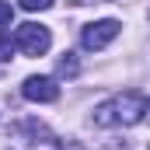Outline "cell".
Wrapping results in <instances>:
<instances>
[{"mask_svg":"<svg viewBox=\"0 0 150 150\" xmlns=\"http://www.w3.org/2000/svg\"><path fill=\"white\" fill-rule=\"evenodd\" d=\"M147 108H150V101L143 91H122L119 98L94 108V122L98 126H136V122H143Z\"/></svg>","mask_w":150,"mask_h":150,"instance_id":"6da1fadb","label":"cell"},{"mask_svg":"<svg viewBox=\"0 0 150 150\" xmlns=\"http://www.w3.org/2000/svg\"><path fill=\"white\" fill-rule=\"evenodd\" d=\"M56 70H59V77H77V70H80V67H77L74 52H67V56H63V59L56 63Z\"/></svg>","mask_w":150,"mask_h":150,"instance_id":"5b68a950","label":"cell"},{"mask_svg":"<svg viewBox=\"0 0 150 150\" xmlns=\"http://www.w3.org/2000/svg\"><path fill=\"white\" fill-rule=\"evenodd\" d=\"M14 45H18L25 56H42V52H49L52 35H49V28H45V25L28 21V25H21V28L14 32Z\"/></svg>","mask_w":150,"mask_h":150,"instance_id":"7a4b0ae2","label":"cell"},{"mask_svg":"<svg viewBox=\"0 0 150 150\" xmlns=\"http://www.w3.org/2000/svg\"><path fill=\"white\" fill-rule=\"evenodd\" d=\"M25 11H49L52 7V0H18Z\"/></svg>","mask_w":150,"mask_h":150,"instance_id":"52a82bcc","label":"cell"},{"mask_svg":"<svg viewBox=\"0 0 150 150\" xmlns=\"http://www.w3.org/2000/svg\"><path fill=\"white\" fill-rule=\"evenodd\" d=\"M11 14H14V11H11V4H7V0H0V25H11Z\"/></svg>","mask_w":150,"mask_h":150,"instance_id":"ba28073f","label":"cell"},{"mask_svg":"<svg viewBox=\"0 0 150 150\" xmlns=\"http://www.w3.org/2000/svg\"><path fill=\"white\" fill-rule=\"evenodd\" d=\"M119 28H122V25L112 21V18H105V21H91V25L80 28V45L91 49V52H94V49H105V45L119 35Z\"/></svg>","mask_w":150,"mask_h":150,"instance_id":"3957f363","label":"cell"},{"mask_svg":"<svg viewBox=\"0 0 150 150\" xmlns=\"http://www.w3.org/2000/svg\"><path fill=\"white\" fill-rule=\"evenodd\" d=\"M56 150H84V147H80L77 140H67V143H59V147H56Z\"/></svg>","mask_w":150,"mask_h":150,"instance_id":"9c48e42d","label":"cell"},{"mask_svg":"<svg viewBox=\"0 0 150 150\" xmlns=\"http://www.w3.org/2000/svg\"><path fill=\"white\" fill-rule=\"evenodd\" d=\"M21 94H25L28 101H56V98H59V84H56L52 77H28V80L21 84Z\"/></svg>","mask_w":150,"mask_h":150,"instance_id":"277c9868","label":"cell"},{"mask_svg":"<svg viewBox=\"0 0 150 150\" xmlns=\"http://www.w3.org/2000/svg\"><path fill=\"white\" fill-rule=\"evenodd\" d=\"M11 52H14V38L7 35V32H0V63H7Z\"/></svg>","mask_w":150,"mask_h":150,"instance_id":"8992f818","label":"cell"}]
</instances>
